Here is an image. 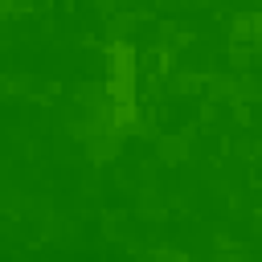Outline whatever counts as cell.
I'll use <instances>...</instances> for the list:
<instances>
[{
  "label": "cell",
  "instance_id": "1",
  "mask_svg": "<svg viewBox=\"0 0 262 262\" xmlns=\"http://www.w3.org/2000/svg\"><path fill=\"white\" fill-rule=\"evenodd\" d=\"M111 102H131L135 98V49L127 41L111 45V78H106Z\"/></svg>",
  "mask_w": 262,
  "mask_h": 262
},
{
  "label": "cell",
  "instance_id": "2",
  "mask_svg": "<svg viewBox=\"0 0 262 262\" xmlns=\"http://www.w3.org/2000/svg\"><path fill=\"white\" fill-rule=\"evenodd\" d=\"M119 143H123V131L102 127V131L90 135V156H94V160H115V156H119Z\"/></svg>",
  "mask_w": 262,
  "mask_h": 262
},
{
  "label": "cell",
  "instance_id": "3",
  "mask_svg": "<svg viewBox=\"0 0 262 262\" xmlns=\"http://www.w3.org/2000/svg\"><path fill=\"white\" fill-rule=\"evenodd\" d=\"M160 156H164L168 164H180V160L188 156V135H164V139H160Z\"/></svg>",
  "mask_w": 262,
  "mask_h": 262
},
{
  "label": "cell",
  "instance_id": "4",
  "mask_svg": "<svg viewBox=\"0 0 262 262\" xmlns=\"http://www.w3.org/2000/svg\"><path fill=\"white\" fill-rule=\"evenodd\" d=\"M250 29H258V16H237V37H246V41H250V37H254Z\"/></svg>",
  "mask_w": 262,
  "mask_h": 262
},
{
  "label": "cell",
  "instance_id": "5",
  "mask_svg": "<svg viewBox=\"0 0 262 262\" xmlns=\"http://www.w3.org/2000/svg\"><path fill=\"white\" fill-rule=\"evenodd\" d=\"M176 86H180V90H201V78H196V74H180Z\"/></svg>",
  "mask_w": 262,
  "mask_h": 262
},
{
  "label": "cell",
  "instance_id": "6",
  "mask_svg": "<svg viewBox=\"0 0 262 262\" xmlns=\"http://www.w3.org/2000/svg\"><path fill=\"white\" fill-rule=\"evenodd\" d=\"M156 262H188V258H184L180 250H160V254H156Z\"/></svg>",
  "mask_w": 262,
  "mask_h": 262
},
{
  "label": "cell",
  "instance_id": "7",
  "mask_svg": "<svg viewBox=\"0 0 262 262\" xmlns=\"http://www.w3.org/2000/svg\"><path fill=\"white\" fill-rule=\"evenodd\" d=\"M98 4H102V8H111V4H115V0H98Z\"/></svg>",
  "mask_w": 262,
  "mask_h": 262
}]
</instances>
